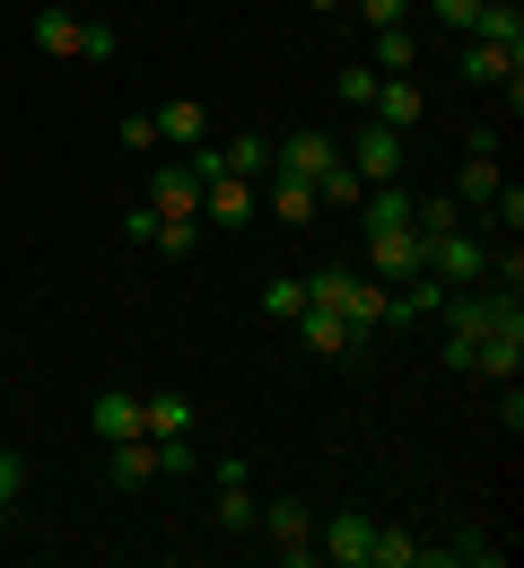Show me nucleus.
<instances>
[{"mask_svg":"<svg viewBox=\"0 0 524 568\" xmlns=\"http://www.w3.org/2000/svg\"><path fill=\"white\" fill-rule=\"evenodd\" d=\"M263 211H271V219H289V227H306V219L323 211V202H315V184H298V175H280V184L263 193Z\"/></svg>","mask_w":524,"mask_h":568,"instance_id":"4be33fe9","label":"nucleus"},{"mask_svg":"<svg viewBox=\"0 0 524 568\" xmlns=\"http://www.w3.org/2000/svg\"><path fill=\"white\" fill-rule=\"evenodd\" d=\"M376 79H384L376 62H350V71L332 79V88H341V105H359V114H368V105H376Z\"/></svg>","mask_w":524,"mask_h":568,"instance_id":"a878e982","label":"nucleus"},{"mask_svg":"<svg viewBox=\"0 0 524 568\" xmlns=\"http://www.w3.org/2000/svg\"><path fill=\"white\" fill-rule=\"evenodd\" d=\"M402 158H411V132H384L376 114L341 141V166H350L359 184H393V175H402Z\"/></svg>","mask_w":524,"mask_h":568,"instance_id":"20e7f679","label":"nucleus"},{"mask_svg":"<svg viewBox=\"0 0 524 568\" xmlns=\"http://www.w3.org/2000/svg\"><path fill=\"white\" fill-rule=\"evenodd\" d=\"M210 132V114L193 105V97H175V105H157V141H202Z\"/></svg>","mask_w":524,"mask_h":568,"instance_id":"5701e85b","label":"nucleus"},{"mask_svg":"<svg viewBox=\"0 0 524 568\" xmlns=\"http://www.w3.org/2000/svg\"><path fill=\"white\" fill-rule=\"evenodd\" d=\"M254 211H263L254 175H202V219H210V227H227V236H236Z\"/></svg>","mask_w":524,"mask_h":568,"instance_id":"1a4fd4ad","label":"nucleus"},{"mask_svg":"<svg viewBox=\"0 0 524 568\" xmlns=\"http://www.w3.org/2000/svg\"><path fill=\"white\" fill-rule=\"evenodd\" d=\"M150 236H157V254H175V263H184V254L202 245V219H157Z\"/></svg>","mask_w":524,"mask_h":568,"instance_id":"393cba45","label":"nucleus"},{"mask_svg":"<svg viewBox=\"0 0 524 568\" xmlns=\"http://www.w3.org/2000/svg\"><path fill=\"white\" fill-rule=\"evenodd\" d=\"M368 62L376 71H411L420 62V36L411 27H368Z\"/></svg>","mask_w":524,"mask_h":568,"instance_id":"412c9836","label":"nucleus"},{"mask_svg":"<svg viewBox=\"0 0 524 568\" xmlns=\"http://www.w3.org/2000/svg\"><path fill=\"white\" fill-rule=\"evenodd\" d=\"M254 534L271 542V560L315 568V507H306V498H271V507H254Z\"/></svg>","mask_w":524,"mask_h":568,"instance_id":"7ed1b4c3","label":"nucleus"},{"mask_svg":"<svg viewBox=\"0 0 524 568\" xmlns=\"http://www.w3.org/2000/svg\"><path fill=\"white\" fill-rule=\"evenodd\" d=\"M384 132H420V114H429V97H420V79H402V71H384L376 79V105H368Z\"/></svg>","mask_w":524,"mask_h":568,"instance_id":"9d476101","label":"nucleus"},{"mask_svg":"<svg viewBox=\"0 0 524 568\" xmlns=\"http://www.w3.org/2000/svg\"><path fill=\"white\" fill-rule=\"evenodd\" d=\"M499 184H507V175H499V158H490V149H463V175H454V202H463V211H481V202H490Z\"/></svg>","mask_w":524,"mask_h":568,"instance_id":"aec40b11","label":"nucleus"},{"mask_svg":"<svg viewBox=\"0 0 524 568\" xmlns=\"http://www.w3.org/2000/svg\"><path fill=\"white\" fill-rule=\"evenodd\" d=\"M359 193H368V184H359L350 166H332V175L315 184V202H332V211H359Z\"/></svg>","mask_w":524,"mask_h":568,"instance_id":"bb28decb","label":"nucleus"},{"mask_svg":"<svg viewBox=\"0 0 524 568\" xmlns=\"http://www.w3.org/2000/svg\"><path fill=\"white\" fill-rule=\"evenodd\" d=\"M298 342H306L315 358H350V351H359V333H350L332 306H315V297H306V315H298Z\"/></svg>","mask_w":524,"mask_h":568,"instance_id":"4468645a","label":"nucleus"},{"mask_svg":"<svg viewBox=\"0 0 524 568\" xmlns=\"http://www.w3.org/2000/svg\"><path fill=\"white\" fill-rule=\"evenodd\" d=\"M368 27H411V0H359Z\"/></svg>","mask_w":524,"mask_h":568,"instance_id":"cd10ccee","label":"nucleus"},{"mask_svg":"<svg viewBox=\"0 0 524 568\" xmlns=\"http://www.w3.org/2000/svg\"><path fill=\"white\" fill-rule=\"evenodd\" d=\"M150 211L157 219H202V175H193V166H157L150 175Z\"/></svg>","mask_w":524,"mask_h":568,"instance_id":"f8f14e48","label":"nucleus"},{"mask_svg":"<svg viewBox=\"0 0 524 568\" xmlns=\"http://www.w3.org/2000/svg\"><path fill=\"white\" fill-rule=\"evenodd\" d=\"M420 272H429V254H420V227L411 219L368 227V281H420Z\"/></svg>","mask_w":524,"mask_h":568,"instance_id":"423d86ee","label":"nucleus"},{"mask_svg":"<svg viewBox=\"0 0 524 568\" xmlns=\"http://www.w3.org/2000/svg\"><path fill=\"white\" fill-rule=\"evenodd\" d=\"M263 315H271V324H298L306 315V281H263Z\"/></svg>","mask_w":524,"mask_h":568,"instance_id":"b1692460","label":"nucleus"},{"mask_svg":"<svg viewBox=\"0 0 524 568\" xmlns=\"http://www.w3.org/2000/svg\"><path fill=\"white\" fill-rule=\"evenodd\" d=\"M105 473H114L123 490H150V481H166V473H157V437H114V446H105Z\"/></svg>","mask_w":524,"mask_h":568,"instance_id":"ddd939ff","label":"nucleus"},{"mask_svg":"<svg viewBox=\"0 0 524 568\" xmlns=\"http://www.w3.org/2000/svg\"><path fill=\"white\" fill-rule=\"evenodd\" d=\"M463 36H481V44H499V53H524V9L516 0H481V18H472Z\"/></svg>","mask_w":524,"mask_h":568,"instance_id":"dca6fc26","label":"nucleus"},{"mask_svg":"<svg viewBox=\"0 0 524 568\" xmlns=\"http://www.w3.org/2000/svg\"><path fill=\"white\" fill-rule=\"evenodd\" d=\"M341 166V141L332 132H289V141H271V175H298V184H323Z\"/></svg>","mask_w":524,"mask_h":568,"instance_id":"6e6552de","label":"nucleus"},{"mask_svg":"<svg viewBox=\"0 0 524 568\" xmlns=\"http://www.w3.org/2000/svg\"><path fill=\"white\" fill-rule=\"evenodd\" d=\"M429 9H438V27H446V36H463V27L481 18V0H429Z\"/></svg>","mask_w":524,"mask_h":568,"instance_id":"c85d7f7f","label":"nucleus"},{"mask_svg":"<svg viewBox=\"0 0 524 568\" xmlns=\"http://www.w3.org/2000/svg\"><path fill=\"white\" fill-rule=\"evenodd\" d=\"M429 254V281H490V236H472V227H446V236H429L420 245Z\"/></svg>","mask_w":524,"mask_h":568,"instance_id":"0eeeda50","label":"nucleus"},{"mask_svg":"<svg viewBox=\"0 0 524 568\" xmlns=\"http://www.w3.org/2000/svg\"><path fill=\"white\" fill-rule=\"evenodd\" d=\"M27 36H35V53H53V62H114V27H105V18H79L71 0H44V9L27 18Z\"/></svg>","mask_w":524,"mask_h":568,"instance_id":"f257e3e1","label":"nucleus"},{"mask_svg":"<svg viewBox=\"0 0 524 568\" xmlns=\"http://www.w3.org/2000/svg\"><path fill=\"white\" fill-rule=\"evenodd\" d=\"M315 9H341V0H315Z\"/></svg>","mask_w":524,"mask_h":568,"instance_id":"7c9ffc66","label":"nucleus"},{"mask_svg":"<svg viewBox=\"0 0 524 568\" xmlns=\"http://www.w3.org/2000/svg\"><path fill=\"white\" fill-rule=\"evenodd\" d=\"M88 428H96V446H114V437H150V428H141V394H96V403H88Z\"/></svg>","mask_w":524,"mask_h":568,"instance_id":"2eb2a0df","label":"nucleus"},{"mask_svg":"<svg viewBox=\"0 0 524 568\" xmlns=\"http://www.w3.org/2000/svg\"><path fill=\"white\" fill-rule=\"evenodd\" d=\"M368 542H376L368 507H332V516H315V568H368Z\"/></svg>","mask_w":524,"mask_h":568,"instance_id":"39448f33","label":"nucleus"},{"mask_svg":"<svg viewBox=\"0 0 524 568\" xmlns=\"http://www.w3.org/2000/svg\"><path fill=\"white\" fill-rule=\"evenodd\" d=\"M141 428H150V437H193V394H175V385H166V394H141Z\"/></svg>","mask_w":524,"mask_h":568,"instance_id":"a211bd4d","label":"nucleus"},{"mask_svg":"<svg viewBox=\"0 0 524 568\" xmlns=\"http://www.w3.org/2000/svg\"><path fill=\"white\" fill-rule=\"evenodd\" d=\"M368 568H429V542H420L411 525H376V542H368Z\"/></svg>","mask_w":524,"mask_h":568,"instance_id":"f3484780","label":"nucleus"},{"mask_svg":"<svg viewBox=\"0 0 524 568\" xmlns=\"http://www.w3.org/2000/svg\"><path fill=\"white\" fill-rule=\"evenodd\" d=\"M306 297H315V306H332L359 342H368L376 324H393V288L368 281V272H341V263H332V272H315V281H306Z\"/></svg>","mask_w":524,"mask_h":568,"instance_id":"f03ea898","label":"nucleus"},{"mask_svg":"<svg viewBox=\"0 0 524 568\" xmlns=\"http://www.w3.org/2000/svg\"><path fill=\"white\" fill-rule=\"evenodd\" d=\"M454 71L472 79V88H507V97H516V71H524V53H499V44H481V36H463V53H454Z\"/></svg>","mask_w":524,"mask_h":568,"instance_id":"9b49d317","label":"nucleus"},{"mask_svg":"<svg viewBox=\"0 0 524 568\" xmlns=\"http://www.w3.org/2000/svg\"><path fill=\"white\" fill-rule=\"evenodd\" d=\"M254 507H263V498L245 490V464H219V507H210V516H219L227 534H254Z\"/></svg>","mask_w":524,"mask_h":568,"instance_id":"6ab92c4d","label":"nucleus"},{"mask_svg":"<svg viewBox=\"0 0 524 568\" xmlns=\"http://www.w3.org/2000/svg\"><path fill=\"white\" fill-rule=\"evenodd\" d=\"M114 141H123V149H157V123H150V114H123V132H114Z\"/></svg>","mask_w":524,"mask_h":568,"instance_id":"c756f323","label":"nucleus"}]
</instances>
